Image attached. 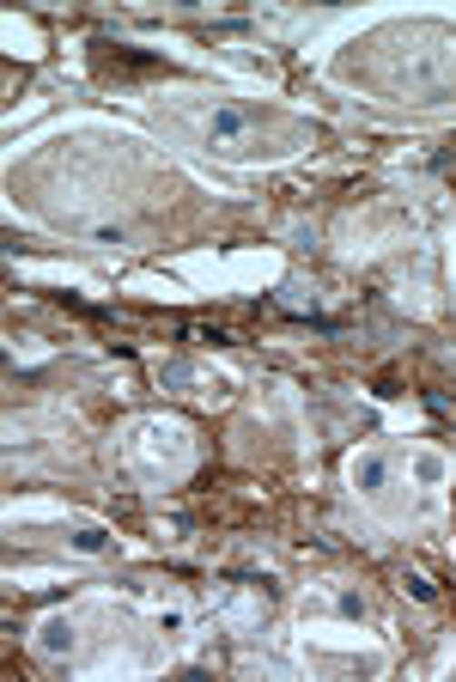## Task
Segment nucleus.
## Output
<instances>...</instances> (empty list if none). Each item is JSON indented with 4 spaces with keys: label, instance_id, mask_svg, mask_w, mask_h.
<instances>
[{
    "label": "nucleus",
    "instance_id": "1",
    "mask_svg": "<svg viewBox=\"0 0 456 682\" xmlns=\"http://www.w3.org/2000/svg\"><path fill=\"white\" fill-rule=\"evenodd\" d=\"M250 122H256V110H243V104H219L213 116H207V141L213 146H232L250 135Z\"/></svg>",
    "mask_w": 456,
    "mask_h": 682
},
{
    "label": "nucleus",
    "instance_id": "2",
    "mask_svg": "<svg viewBox=\"0 0 456 682\" xmlns=\"http://www.w3.org/2000/svg\"><path fill=\"white\" fill-rule=\"evenodd\" d=\"M67 646H74V627L61 622V616H49V622L37 627V652H49V658H55V652H67Z\"/></svg>",
    "mask_w": 456,
    "mask_h": 682
},
{
    "label": "nucleus",
    "instance_id": "3",
    "mask_svg": "<svg viewBox=\"0 0 456 682\" xmlns=\"http://www.w3.org/2000/svg\"><path fill=\"white\" fill-rule=\"evenodd\" d=\"M383 476H390V463H383V457H359L353 463V487H365V494H377Z\"/></svg>",
    "mask_w": 456,
    "mask_h": 682
},
{
    "label": "nucleus",
    "instance_id": "4",
    "mask_svg": "<svg viewBox=\"0 0 456 682\" xmlns=\"http://www.w3.org/2000/svg\"><path fill=\"white\" fill-rule=\"evenodd\" d=\"M74 548H80V555H104L110 537H104V530H74Z\"/></svg>",
    "mask_w": 456,
    "mask_h": 682
}]
</instances>
